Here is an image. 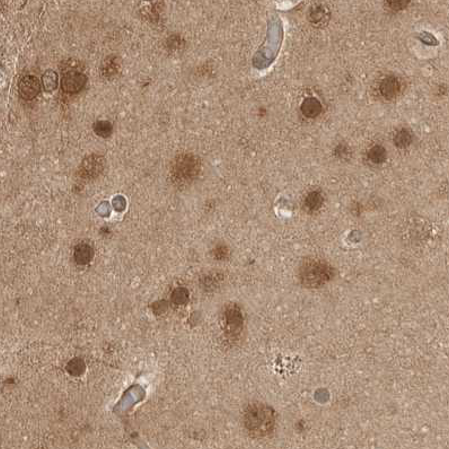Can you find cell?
Masks as SVG:
<instances>
[{
  "instance_id": "cell-1",
  "label": "cell",
  "mask_w": 449,
  "mask_h": 449,
  "mask_svg": "<svg viewBox=\"0 0 449 449\" xmlns=\"http://www.w3.org/2000/svg\"><path fill=\"white\" fill-rule=\"evenodd\" d=\"M274 409L263 403H251L245 408L243 422L247 433L256 438L269 436L275 427Z\"/></svg>"
},
{
  "instance_id": "cell-2",
  "label": "cell",
  "mask_w": 449,
  "mask_h": 449,
  "mask_svg": "<svg viewBox=\"0 0 449 449\" xmlns=\"http://www.w3.org/2000/svg\"><path fill=\"white\" fill-rule=\"evenodd\" d=\"M335 278V269L330 263L309 258L299 269V281L307 289H317L325 286Z\"/></svg>"
},
{
  "instance_id": "cell-3",
  "label": "cell",
  "mask_w": 449,
  "mask_h": 449,
  "mask_svg": "<svg viewBox=\"0 0 449 449\" xmlns=\"http://www.w3.org/2000/svg\"><path fill=\"white\" fill-rule=\"evenodd\" d=\"M200 158L193 154L184 153L178 155L171 165L172 183L178 188H183L191 184L200 173Z\"/></svg>"
},
{
  "instance_id": "cell-4",
  "label": "cell",
  "mask_w": 449,
  "mask_h": 449,
  "mask_svg": "<svg viewBox=\"0 0 449 449\" xmlns=\"http://www.w3.org/2000/svg\"><path fill=\"white\" fill-rule=\"evenodd\" d=\"M223 330L229 340H235L244 329V315L237 304H228L223 312Z\"/></svg>"
},
{
  "instance_id": "cell-5",
  "label": "cell",
  "mask_w": 449,
  "mask_h": 449,
  "mask_svg": "<svg viewBox=\"0 0 449 449\" xmlns=\"http://www.w3.org/2000/svg\"><path fill=\"white\" fill-rule=\"evenodd\" d=\"M87 83V77L83 72L77 70H69L63 73L61 80V87L64 93L77 94L85 87Z\"/></svg>"
},
{
  "instance_id": "cell-6",
  "label": "cell",
  "mask_w": 449,
  "mask_h": 449,
  "mask_svg": "<svg viewBox=\"0 0 449 449\" xmlns=\"http://www.w3.org/2000/svg\"><path fill=\"white\" fill-rule=\"evenodd\" d=\"M104 168V158L98 155H92L85 159L79 168V175L84 179H95Z\"/></svg>"
},
{
  "instance_id": "cell-7",
  "label": "cell",
  "mask_w": 449,
  "mask_h": 449,
  "mask_svg": "<svg viewBox=\"0 0 449 449\" xmlns=\"http://www.w3.org/2000/svg\"><path fill=\"white\" fill-rule=\"evenodd\" d=\"M18 90L21 98H24L25 101H32L41 90L40 80L32 75L24 76L18 84Z\"/></svg>"
},
{
  "instance_id": "cell-8",
  "label": "cell",
  "mask_w": 449,
  "mask_h": 449,
  "mask_svg": "<svg viewBox=\"0 0 449 449\" xmlns=\"http://www.w3.org/2000/svg\"><path fill=\"white\" fill-rule=\"evenodd\" d=\"M401 81L395 76H387L381 81L379 85V93L382 96L390 101V99H394L399 96L401 93Z\"/></svg>"
},
{
  "instance_id": "cell-9",
  "label": "cell",
  "mask_w": 449,
  "mask_h": 449,
  "mask_svg": "<svg viewBox=\"0 0 449 449\" xmlns=\"http://www.w3.org/2000/svg\"><path fill=\"white\" fill-rule=\"evenodd\" d=\"M121 70V62L119 58H116L115 55H110L107 57L104 61H103L101 66V75L103 78L107 80L114 79L115 77H118Z\"/></svg>"
},
{
  "instance_id": "cell-10",
  "label": "cell",
  "mask_w": 449,
  "mask_h": 449,
  "mask_svg": "<svg viewBox=\"0 0 449 449\" xmlns=\"http://www.w3.org/2000/svg\"><path fill=\"white\" fill-rule=\"evenodd\" d=\"M323 106L321 102L315 97H307L300 105V111L304 116L308 119H315L322 113Z\"/></svg>"
},
{
  "instance_id": "cell-11",
  "label": "cell",
  "mask_w": 449,
  "mask_h": 449,
  "mask_svg": "<svg viewBox=\"0 0 449 449\" xmlns=\"http://www.w3.org/2000/svg\"><path fill=\"white\" fill-rule=\"evenodd\" d=\"M73 257H75V261L77 264L86 265L93 260L94 249L92 246L87 243H80L75 247Z\"/></svg>"
},
{
  "instance_id": "cell-12",
  "label": "cell",
  "mask_w": 449,
  "mask_h": 449,
  "mask_svg": "<svg viewBox=\"0 0 449 449\" xmlns=\"http://www.w3.org/2000/svg\"><path fill=\"white\" fill-rule=\"evenodd\" d=\"M324 198L318 191H312L307 194L304 201V208L307 213H315L323 206Z\"/></svg>"
},
{
  "instance_id": "cell-13",
  "label": "cell",
  "mask_w": 449,
  "mask_h": 449,
  "mask_svg": "<svg viewBox=\"0 0 449 449\" xmlns=\"http://www.w3.org/2000/svg\"><path fill=\"white\" fill-rule=\"evenodd\" d=\"M367 158H368V161L370 163L375 164V165L383 164L387 158L386 149L384 148L383 146H379V145L371 147V148L368 150V153H367Z\"/></svg>"
},
{
  "instance_id": "cell-14",
  "label": "cell",
  "mask_w": 449,
  "mask_h": 449,
  "mask_svg": "<svg viewBox=\"0 0 449 449\" xmlns=\"http://www.w3.org/2000/svg\"><path fill=\"white\" fill-rule=\"evenodd\" d=\"M412 140H413V136H412L411 131L408 130V129H405V128L401 129V130L397 131L394 136V139H393V141H394V145L397 147V148H401V149L408 148V147L411 145Z\"/></svg>"
},
{
  "instance_id": "cell-15",
  "label": "cell",
  "mask_w": 449,
  "mask_h": 449,
  "mask_svg": "<svg viewBox=\"0 0 449 449\" xmlns=\"http://www.w3.org/2000/svg\"><path fill=\"white\" fill-rule=\"evenodd\" d=\"M223 282V274L220 273H211L208 275H205L201 279V286L204 287L206 290H214V289L218 288L220 283Z\"/></svg>"
},
{
  "instance_id": "cell-16",
  "label": "cell",
  "mask_w": 449,
  "mask_h": 449,
  "mask_svg": "<svg viewBox=\"0 0 449 449\" xmlns=\"http://www.w3.org/2000/svg\"><path fill=\"white\" fill-rule=\"evenodd\" d=\"M94 131L99 137L107 138L112 135L113 127H112V124L109 121H98V122L94 124Z\"/></svg>"
},
{
  "instance_id": "cell-17",
  "label": "cell",
  "mask_w": 449,
  "mask_h": 449,
  "mask_svg": "<svg viewBox=\"0 0 449 449\" xmlns=\"http://www.w3.org/2000/svg\"><path fill=\"white\" fill-rule=\"evenodd\" d=\"M85 369H86L85 362L83 359H80V358H75V359H72L67 366V370L71 375H73V376H79V375L84 373Z\"/></svg>"
},
{
  "instance_id": "cell-18",
  "label": "cell",
  "mask_w": 449,
  "mask_h": 449,
  "mask_svg": "<svg viewBox=\"0 0 449 449\" xmlns=\"http://www.w3.org/2000/svg\"><path fill=\"white\" fill-rule=\"evenodd\" d=\"M171 299L176 305H184L189 300V291L185 288H178L172 292Z\"/></svg>"
},
{
  "instance_id": "cell-19",
  "label": "cell",
  "mask_w": 449,
  "mask_h": 449,
  "mask_svg": "<svg viewBox=\"0 0 449 449\" xmlns=\"http://www.w3.org/2000/svg\"><path fill=\"white\" fill-rule=\"evenodd\" d=\"M57 84H58V77L55 72L49 71L43 76V86H44L46 90H54L57 88Z\"/></svg>"
},
{
  "instance_id": "cell-20",
  "label": "cell",
  "mask_w": 449,
  "mask_h": 449,
  "mask_svg": "<svg viewBox=\"0 0 449 449\" xmlns=\"http://www.w3.org/2000/svg\"><path fill=\"white\" fill-rule=\"evenodd\" d=\"M213 255L218 261H224L229 257V249L226 245H218L216 246L213 251Z\"/></svg>"
},
{
  "instance_id": "cell-21",
  "label": "cell",
  "mask_w": 449,
  "mask_h": 449,
  "mask_svg": "<svg viewBox=\"0 0 449 449\" xmlns=\"http://www.w3.org/2000/svg\"><path fill=\"white\" fill-rule=\"evenodd\" d=\"M324 17H325V11L322 9V7H317V9L315 8V9H313L312 12H310V19H312V21H314V23H318V21H321L324 18Z\"/></svg>"
},
{
  "instance_id": "cell-22",
  "label": "cell",
  "mask_w": 449,
  "mask_h": 449,
  "mask_svg": "<svg viewBox=\"0 0 449 449\" xmlns=\"http://www.w3.org/2000/svg\"><path fill=\"white\" fill-rule=\"evenodd\" d=\"M348 154H349V150H348V147H347V146H344V145H339V146L335 148V155H336V156H339V157H345Z\"/></svg>"
}]
</instances>
